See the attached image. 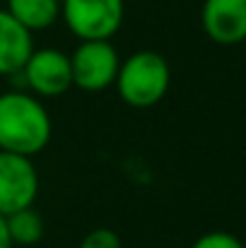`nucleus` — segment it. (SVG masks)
I'll return each mask as SVG.
<instances>
[{"instance_id": "f257e3e1", "label": "nucleus", "mask_w": 246, "mask_h": 248, "mask_svg": "<svg viewBox=\"0 0 246 248\" xmlns=\"http://www.w3.org/2000/svg\"><path fill=\"white\" fill-rule=\"evenodd\" d=\"M51 116L39 96L12 89L0 94V150L34 157L51 142Z\"/></svg>"}, {"instance_id": "f03ea898", "label": "nucleus", "mask_w": 246, "mask_h": 248, "mask_svg": "<svg viewBox=\"0 0 246 248\" xmlns=\"http://www.w3.org/2000/svg\"><path fill=\"white\" fill-rule=\"evenodd\" d=\"M118 96L133 108H150L160 104L171 84V70L162 53L157 51H135L121 61L116 75Z\"/></svg>"}, {"instance_id": "7ed1b4c3", "label": "nucleus", "mask_w": 246, "mask_h": 248, "mask_svg": "<svg viewBox=\"0 0 246 248\" xmlns=\"http://www.w3.org/2000/svg\"><path fill=\"white\" fill-rule=\"evenodd\" d=\"M123 0H61V17L80 41L111 39L123 24Z\"/></svg>"}, {"instance_id": "20e7f679", "label": "nucleus", "mask_w": 246, "mask_h": 248, "mask_svg": "<svg viewBox=\"0 0 246 248\" xmlns=\"http://www.w3.org/2000/svg\"><path fill=\"white\" fill-rule=\"evenodd\" d=\"M118 68H121V58L111 39L80 41L78 48L70 53L73 87L89 94L109 89L116 82Z\"/></svg>"}, {"instance_id": "39448f33", "label": "nucleus", "mask_w": 246, "mask_h": 248, "mask_svg": "<svg viewBox=\"0 0 246 248\" xmlns=\"http://www.w3.org/2000/svg\"><path fill=\"white\" fill-rule=\"evenodd\" d=\"M24 87L39 99H53L73 87L70 56L58 48H34L19 70Z\"/></svg>"}, {"instance_id": "423d86ee", "label": "nucleus", "mask_w": 246, "mask_h": 248, "mask_svg": "<svg viewBox=\"0 0 246 248\" xmlns=\"http://www.w3.org/2000/svg\"><path fill=\"white\" fill-rule=\"evenodd\" d=\"M39 195V173L32 157L0 150V215L7 217L32 207Z\"/></svg>"}, {"instance_id": "0eeeda50", "label": "nucleus", "mask_w": 246, "mask_h": 248, "mask_svg": "<svg viewBox=\"0 0 246 248\" xmlns=\"http://www.w3.org/2000/svg\"><path fill=\"white\" fill-rule=\"evenodd\" d=\"M200 24L210 41L234 46L246 41V0H203Z\"/></svg>"}, {"instance_id": "6e6552de", "label": "nucleus", "mask_w": 246, "mask_h": 248, "mask_svg": "<svg viewBox=\"0 0 246 248\" xmlns=\"http://www.w3.org/2000/svg\"><path fill=\"white\" fill-rule=\"evenodd\" d=\"M34 51V34L5 7L0 10V75H17Z\"/></svg>"}, {"instance_id": "1a4fd4ad", "label": "nucleus", "mask_w": 246, "mask_h": 248, "mask_svg": "<svg viewBox=\"0 0 246 248\" xmlns=\"http://www.w3.org/2000/svg\"><path fill=\"white\" fill-rule=\"evenodd\" d=\"M5 10L34 34L56 24L61 17V0H5Z\"/></svg>"}, {"instance_id": "9d476101", "label": "nucleus", "mask_w": 246, "mask_h": 248, "mask_svg": "<svg viewBox=\"0 0 246 248\" xmlns=\"http://www.w3.org/2000/svg\"><path fill=\"white\" fill-rule=\"evenodd\" d=\"M5 219H7V232H10L12 246H36L44 239V219L34 210V205L24 207L19 212H12Z\"/></svg>"}, {"instance_id": "9b49d317", "label": "nucleus", "mask_w": 246, "mask_h": 248, "mask_svg": "<svg viewBox=\"0 0 246 248\" xmlns=\"http://www.w3.org/2000/svg\"><path fill=\"white\" fill-rule=\"evenodd\" d=\"M80 248H123L121 239L114 229L106 227H97L89 234H84V239L80 241Z\"/></svg>"}, {"instance_id": "f8f14e48", "label": "nucleus", "mask_w": 246, "mask_h": 248, "mask_svg": "<svg viewBox=\"0 0 246 248\" xmlns=\"http://www.w3.org/2000/svg\"><path fill=\"white\" fill-rule=\"evenodd\" d=\"M191 248H244V244L230 232H208L198 236Z\"/></svg>"}, {"instance_id": "ddd939ff", "label": "nucleus", "mask_w": 246, "mask_h": 248, "mask_svg": "<svg viewBox=\"0 0 246 248\" xmlns=\"http://www.w3.org/2000/svg\"><path fill=\"white\" fill-rule=\"evenodd\" d=\"M0 248H15L12 239H10V232H7V219L2 215H0Z\"/></svg>"}]
</instances>
